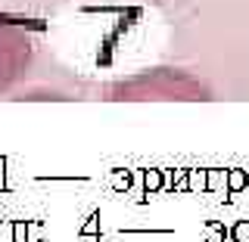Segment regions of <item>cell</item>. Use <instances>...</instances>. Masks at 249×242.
Instances as JSON below:
<instances>
[{"mask_svg":"<svg viewBox=\"0 0 249 242\" xmlns=\"http://www.w3.org/2000/svg\"><path fill=\"white\" fill-rule=\"evenodd\" d=\"M22 47H28L25 37L10 28H0V87L16 75V65L22 62Z\"/></svg>","mask_w":249,"mask_h":242,"instance_id":"1","label":"cell"},{"mask_svg":"<svg viewBox=\"0 0 249 242\" xmlns=\"http://www.w3.org/2000/svg\"><path fill=\"white\" fill-rule=\"evenodd\" d=\"M187 190L209 193V171H187Z\"/></svg>","mask_w":249,"mask_h":242,"instance_id":"2","label":"cell"},{"mask_svg":"<svg viewBox=\"0 0 249 242\" xmlns=\"http://www.w3.org/2000/svg\"><path fill=\"white\" fill-rule=\"evenodd\" d=\"M249 186V171L243 168H231L228 171V193H240Z\"/></svg>","mask_w":249,"mask_h":242,"instance_id":"3","label":"cell"},{"mask_svg":"<svg viewBox=\"0 0 249 242\" xmlns=\"http://www.w3.org/2000/svg\"><path fill=\"white\" fill-rule=\"evenodd\" d=\"M209 193H228V171H209Z\"/></svg>","mask_w":249,"mask_h":242,"instance_id":"4","label":"cell"},{"mask_svg":"<svg viewBox=\"0 0 249 242\" xmlns=\"http://www.w3.org/2000/svg\"><path fill=\"white\" fill-rule=\"evenodd\" d=\"M143 186L150 193H156V190H162V186H165V177H162V171H156V168H150L143 174Z\"/></svg>","mask_w":249,"mask_h":242,"instance_id":"5","label":"cell"},{"mask_svg":"<svg viewBox=\"0 0 249 242\" xmlns=\"http://www.w3.org/2000/svg\"><path fill=\"white\" fill-rule=\"evenodd\" d=\"M231 239L233 242H249V221H237L231 227Z\"/></svg>","mask_w":249,"mask_h":242,"instance_id":"6","label":"cell"},{"mask_svg":"<svg viewBox=\"0 0 249 242\" xmlns=\"http://www.w3.org/2000/svg\"><path fill=\"white\" fill-rule=\"evenodd\" d=\"M0 242H16V221H0Z\"/></svg>","mask_w":249,"mask_h":242,"instance_id":"7","label":"cell"},{"mask_svg":"<svg viewBox=\"0 0 249 242\" xmlns=\"http://www.w3.org/2000/svg\"><path fill=\"white\" fill-rule=\"evenodd\" d=\"M206 236H209V242H221V239H224V233H221V230H209Z\"/></svg>","mask_w":249,"mask_h":242,"instance_id":"8","label":"cell"}]
</instances>
